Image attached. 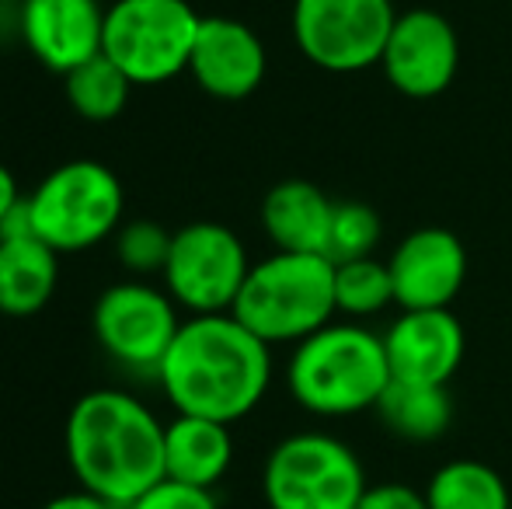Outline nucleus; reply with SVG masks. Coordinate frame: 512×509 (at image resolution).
I'll return each instance as SVG.
<instances>
[{
  "label": "nucleus",
  "instance_id": "obj_18",
  "mask_svg": "<svg viewBox=\"0 0 512 509\" xmlns=\"http://www.w3.org/2000/svg\"><path fill=\"white\" fill-rule=\"evenodd\" d=\"M60 286V252L39 234L0 241V314L32 318L46 311Z\"/></svg>",
  "mask_w": 512,
  "mask_h": 509
},
{
  "label": "nucleus",
  "instance_id": "obj_15",
  "mask_svg": "<svg viewBox=\"0 0 512 509\" xmlns=\"http://www.w3.org/2000/svg\"><path fill=\"white\" fill-rule=\"evenodd\" d=\"M464 346V325L453 318L450 307L401 311V318L384 335L391 377L422 384H450L464 360Z\"/></svg>",
  "mask_w": 512,
  "mask_h": 509
},
{
  "label": "nucleus",
  "instance_id": "obj_1",
  "mask_svg": "<svg viewBox=\"0 0 512 509\" xmlns=\"http://www.w3.org/2000/svg\"><path fill=\"white\" fill-rule=\"evenodd\" d=\"M175 415L237 422L258 408L272 384V346L234 314H192L182 321L154 377Z\"/></svg>",
  "mask_w": 512,
  "mask_h": 509
},
{
  "label": "nucleus",
  "instance_id": "obj_22",
  "mask_svg": "<svg viewBox=\"0 0 512 509\" xmlns=\"http://www.w3.org/2000/svg\"><path fill=\"white\" fill-rule=\"evenodd\" d=\"M394 304V279L387 262L373 255L335 265V311L359 321Z\"/></svg>",
  "mask_w": 512,
  "mask_h": 509
},
{
  "label": "nucleus",
  "instance_id": "obj_6",
  "mask_svg": "<svg viewBox=\"0 0 512 509\" xmlns=\"http://www.w3.org/2000/svg\"><path fill=\"white\" fill-rule=\"evenodd\" d=\"M203 14L189 0H115L105 11L102 53L136 88L185 74Z\"/></svg>",
  "mask_w": 512,
  "mask_h": 509
},
{
  "label": "nucleus",
  "instance_id": "obj_11",
  "mask_svg": "<svg viewBox=\"0 0 512 509\" xmlns=\"http://www.w3.org/2000/svg\"><path fill=\"white\" fill-rule=\"evenodd\" d=\"M460 67V39L439 11L415 7L398 14L387 35L380 70L391 88L405 98H436L453 84Z\"/></svg>",
  "mask_w": 512,
  "mask_h": 509
},
{
  "label": "nucleus",
  "instance_id": "obj_2",
  "mask_svg": "<svg viewBox=\"0 0 512 509\" xmlns=\"http://www.w3.org/2000/svg\"><path fill=\"white\" fill-rule=\"evenodd\" d=\"M63 454L77 485L126 509L164 482V422L122 387H95L74 401Z\"/></svg>",
  "mask_w": 512,
  "mask_h": 509
},
{
  "label": "nucleus",
  "instance_id": "obj_13",
  "mask_svg": "<svg viewBox=\"0 0 512 509\" xmlns=\"http://www.w3.org/2000/svg\"><path fill=\"white\" fill-rule=\"evenodd\" d=\"M387 269L401 311H436L457 300L467 279V252L446 227H418L394 248Z\"/></svg>",
  "mask_w": 512,
  "mask_h": 509
},
{
  "label": "nucleus",
  "instance_id": "obj_12",
  "mask_svg": "<svg viewBox=\"0 0 512 509\" xmlns=\"http://www.w3.org/2000/svg\"><path fill=\"white\" fill-rule=\"evenodd\" d=\"M105 11L102 0H18V35L42 70L67 77L102 53Z\"/></svg>",
  "mask_w": 512,
  "mask_h": 509
},
{
  "label": "nucleus",
  "instance_id": "obj_17",
  "mask_svg": "<svg viewBox=\"0 0 512 509\" xmlns=\"http://www.w3.org/2000/svg\"><path fill=\"white\" fill-rule=\"evenodd\" d=\"M234 461V436L227 422L203 415H175L164 422V478L209 489L223 482Z\"/></svg>",
  "mask_w": 512,
  "mask_h": 509
},
{
  "label": "nucleus",
  "instance_id": "obj_4",
  "mask_svg": "<svg viewBox=\"0 0 512 509\" xmlns=\"http://www.w3.org/2000/svg\"><path fill=\"white\" fill-rule=\"evenodd\" d=\"M230 314L265 346H297L338 314L335 262L293 252L262 258L251 265Z\"/></svg>",
  "mask_w": 512,
  "mask_h": 509
},
{
  "label": "nucleus",
  "instance_id": "obj_28",
  "mask_svg": "<svg viewBox=\"0 0 512 509\" xmlns=\"http://www.w3.org/2000/svg\"><path fill=\"white\" fill-rule=\"evenodd\" d=\"M28 192H21V185H18V178H14V171L7 168L4 161H0V220L7 217V213L14 210V206L25 199Z\"/></svg>",
  "mask_w": 512,
  "mask_h": 509
},
{
  "label": "nucleus",
  "instance_id": "obj_23",
  "mask_svg": "<svg viewBox=\"0 0 512 509\" xmlns=\"http://www.w3.org/2000/svg\"><path fill=\"white\" fill-rule=\"evenodd\" d=\"M380 217L373 206L359 203V199H342L331 210V227H328V245H324V258L331 262H352V258L373 255V248L380 245Z\"/></svg>",
  "mask_w": 512,
  "mask_h": 509
},
{
  "label": "nucleus",
  "instance_id": "obj_26",
  "mask_svg": "<svg viewBox=\"0 0 512 509\" xmlns=\"http://www.w3.org/2000/svg\"><path fill=\"white\" fill-rule=\"evenodd\" d=\"M356 509H429V503H425V492L411 489V485L384 482V485H366Z\"/></svg>",
  "mask_w": 512,
  "mask_h": 509
},
{
  "label": "nucleus",
  "instance_id": "obj_7",
  "mask_svg": "<svg viewBox=\"0 0 512 509\" xmlns=\"http://www.w3.org/2000/svg\"><path fill=\"white\" fill-rule=\"evenodd\" d=\"M363 492L359 457L328 433H293L265 457L262 496L269 509H356Z\"/></svg>",
  "mask_w": 512,
  "mask_h": 509
},
{
  "label": "nucleus",
  "instance_id": "obj_27",
  "mask_svg": "<svg viewBox=\"0 0 512 509\" xmlns=\"http://www.w3.org/2000/svg\"><path fill=\"white\" fill-rule=\"evenodd\" d=\"M42 509H119V506H112L108 499L95 496V492H88V489H74V492H63V496L49 499Z\"/></svg>",
  "mask_w": 512,
  "mask_h": 509
},
{
  "label": "nucleus",
  "instance_id": "obj_29",
  "mask_svg": "<svg viewBox=\"0 0 512 509\" xmlns=\"http://www.w3.org/2000/svg\"><path fill=\"white\" fill-rule=\"evenodd\" d=\"M509 509H512V506H509Z\"/></svg>",
  "mask_w": 512,
  "mask_h": 509
},
{
  "label": "nucleus",
  "instance_id": "obj_10",
  "mask_svg": "<svg viewBox=\"0 0 512 509\" xmlns=\"http://www.w3.org/2000/svg\"><path fill=\"white\" fill-rule=\"evenodd\" d=\"M398 11L391 0H297L293 39L314 67L359 74L380 67Z\"/></svg>",
  "mask_w": 512,
  "mask_h": 509
},
{
  "label": "nucleus",
  "instance_id": "obj_14",
  "mask_svg": "<svg viewBox=\"0 0 512 509\" xmlns=\"http://www.w3.org/2000/svg\"><path fill=\"white\" fill-rule=\"evenodd\" d=\"M265 70H269V56L255 28L223 14L203 18L192 46L189 74L209 98L244 102L262 88Z\"/></svg>",
  "mask_w": 512,
  "mask_h": 509
},
{
  "label": "nucleus",
  "instance_id": "obj_19",
  "mask_svg": "<svg viewBox=\"0 0 512 509\" xmlns=\"http://www.w3.org/2000/svg\"><path fill=\"white\" fill-rule=\"evenodd\" d=\"M387 433L408 443H432L453 426V398L446 384H422L391 377L373 405Z\"/></svg>",
  "mask_w": 512,
  "mask_h": 509
},
{
  "label": "nucleus",
  "instance_id": "obj_16",
  "mask_svg": "<svg viewBox=\"0 0 512 509\" xmlns=\"http://www.w3.org/2000/svg\"><path fill=\"white\" fill-rule=\"evenodd\" d=\"M335 199H328L314 182L286 178L272 185L262 199V227L276 252L324 255Z\"/></svg>",
  "mask_w": 512,
  "mask_h": 509
},
{
  "label": "nucleus",
  "instance_id": "obj_3",
  "mask_svg": "<svg viewBox=\"0 0 512 509\" xmlns=\"http://www.w3.org/2000/svg\"><path fill=\"white\" fill-rule=\"evenodd\" d=\"M286 384L300 408L310 415H356L380 401L391 384V363L384 353V335L356 321H328L293 346Z\"/></svg>",
  "mask_w": 512,
  "mask_h": 509
},
{
  "label": "nucleus",
  "instance_id": "obj_5",
  "mask_svg": "<svg viewBox=\"0 0 512 509\" xmlns=\"http://www.w3.org/2000/svg\"><path fill=\"white\" fill-rule=\"evenodd\" d=\"M35 234L53 252L74 255L115 238L126 213V192L108 164L77 157L53 168L28 192Z\"/></svg>",
  "mask_w": 512,
  "mask_h": 509
},
{
  "label": "nucleus",
  "instance_id": "obj_25",
  "mask_svg": "<svg viewBox=\"0 0 512 509\" xmlns=\"http://www.w3.org/2000/svg\"><path fill=\"white\" fill-rule=\"evenodd\" d=\"M126 509H220V503H216V496L209 489H196V485H182L164 478V482L147 489Z\"/></svg>",
  "mask_w": 512,
  "mask_h": 509
},
{
  "label": "nucleus",
  "instance_id": "obj_21",
  "mask_svg": "<svg viewBox=\"0 0 512 509\" xmlns=\"http://www.w3.org/2000/svg\"><path fill=\"white\" fill-rule=\"evenodd\" d=\"M429 509H509V489L495 468L481 461H450L425 489Z\"/></svg>",
  "mask_w": 512,
  "mask_h": 509
},
{
  "label": "nucleus",
  "instance_id": "obj_9",
  "mask_svg": "<svg viewBox=\"0 0 512 509\" xmlns=\"http://www.w3.org/2000/svg\"><path fill=\"white\" fill-rule=\"evenodd\" d=\"M251 258L244 241L216 220H196L175 231L171 255L161 279L182 311L192 314H230Z\"/></svg>",
  "mask_w": 512,
  "mask_h": 509
},
{
  "label": "nucleus",
  "instance_id": "obj_8",
  "mask_svg": "<svg viewBox=\"0 0 512 509\" xmlns=\"http://www.w3.org/2000/svg\"><path fill=\"white\" fill-rule=\"evenodd\" d=\"M178 311L182 307L171 300L164 286L129 276L98 293L95 307H91V335H95L98 349L122 370L157 377L178 328H182Z\"/></svg>",
  "mask_w": 512,
  "mask_h": 509
},
{
  "label": "nucleus",
  "instance_id": "obj_24",
  "mask_svg": "<svg viewBox=\"0 0 512 509\" xmlns=\"http://www.w3.org/2000/svg\"><path fill=\"white\" fill-rule=\"evenodd\" d=\"M171 241L175 234L157 220H122V227L115 231V258L136 279L161 276L171 255Z\"/></svg>",
  "mask_w": 512,
  "mask_h": 509
},
{
  "label": "nucleus",
  "instance_id": "obj_20",
  "mask_svg": "<svg viewBox=\"0 0 512 509\" xmlns=\"http://www.w3.org/2000/svg\"><path fill=\"white\" fill-rule=\"evenodd\" d=\"M133 88L136 84L105 53H98L95 60L81 63V67L63 77L67 105L84 123H115L126 112Z\"/></svg>",
  "mask_w": 512,
  "mask_h": 509
}]
</instances>
